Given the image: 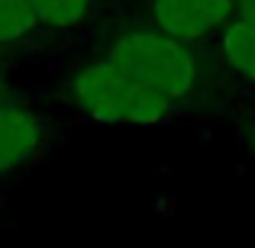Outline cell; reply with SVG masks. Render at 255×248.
Listing matches in <instances>:
<instances>
[{"label": "cell", "mask_w": 255, "mask_h": 248, "mask_svg": "<svg viewBox=\"0 0 255 248\" xmlns=\"http://www.w3.org/2000/svg\"><path fill=\"white\" fill-rule=\"evenodd\" d=\"M104 58L178 106L200 84V65L194 55V45L162 32L158 26L117 32L113 42L107 45Z\"/></svg>", "instance_id": "7a4b0ae2"}, {"label": "cell", "mask_w": 255, "mask_h": 248, "mask_svg": "<svg viewBox=\"0 0 255 248\" xmlns=\"http://www.w3.org/2000/svg\"><path fill=\"white\" fill-rule=\"evenodd\" d=\"M36 13L29 0H0V45H13L36 29Z\"/></svg>", "instance_id": "52a82bcc"}, {"label": "cell", "mask_w": 255, "mask_h": 248, "mask_svg": "<svg viewBox=\"0 0 255 248\" xmlns=\"http://www.w3.org/2000/svg\"><path fill=\"white\" fill-rule=\"evenodd\" d=\"M246 136H249V149H252V155H255V123L249 126V132H246Z\"/></svg>", "instance_id": "30bf717a"}, {"label": "cell", "mask_w": 255, "mask_h": 248, "mask_svg": "<svg viewBox=\"0 0 255 248\" xmlns=\"http://www.w3.org/2000/svg\"><path fill=\"white\" fill-rule=\"evenodd\" d=\"M49 139L42 113L23 103H3L0 106V177L16 167L29 165L42 152Z\"/></svg>", "instance_id": "277c9868"}, {"label": "cell", "mask_w": 255, "mask_h": 248, "mask_svg": "<svg viewBox=\"0 0 255 248\" xmlns=\"http://www.w3.org/2000/svg\"><path fill=\"white\" fill-rule=\"evenodd\" d=\"M42 29H75L87 19L91 0H29Z\"/></svg>", "instance_id": "8992f818"}, {"label": "cell", "mask_w": 255, "mask_h": 248, "mask_svg": "<svg viewBox=\"0 0 255 248\" xmlns=\"http://www.w3.org/2000/svg\"><path fill=\"white\" fill-rule=\"evenodd\" d=\"M217 52L223 68L246 84H255V23L233 16L217 32Z\"/></svg>", "instance_id": "5b68a950"}, {"label": "cell", "mask_w": 255, "mask_h": 248, "mask_svg": "<svg viewBox=\"0 0 255 248\" xmlns=\"http://www.w3.org/2000/svg\"><path fill=\"white\" fill-rule=\"evenodd\" d=\"M71 103L97 123L113 126H158L178 113V103L162 97L158 90L145 87L123 68L110 65L107 58L78 68L65 84Z\"/></svg>", "instance_id": "6da1fadb"}, {"label": "cell", "mask_w": 255, "mask_h": 248, "mask_svg": "<svg viewBox=\"0 0 255 248\" xmlns=\"http://www.w3.org/2000/svg\"><path fill=\"white\" fill-rule=\"evenodd\" d=\"M236 16L246 23H255V0H236Z\"/></svg>", "instance_id": "ba28073f"}, {"label": "cell", "mask_w": 255, "mask_h": 248, "mask_svg": "<svg viewBox=\"0 0 255 248\" xmlns=\"http://www.w3.org/2000/svg\"><path fill=\"white\" fill-rule=\"evenodd\" d=\"M149 10L152 26L194 45L236 16V0H149Z\"/></svg>", "instance_id": "3957f363"}, {"label": "cell", "mask_w": 255, "mask_h": 248, "mask_svg": "<svg viewBox=\"0 0 255 248\" xmlns=\"http://www.w3.org/2000/svg\"><path fill=\"white\" fill-rule=\"evenodd\" d=\"M3 103H10V90H6V81H3V75H0V106Z\"/></svg>", "instance_id": "9c48e42d"}]
</instances>
